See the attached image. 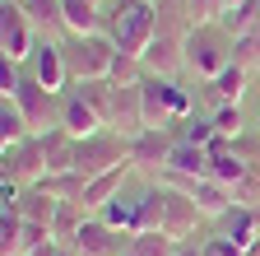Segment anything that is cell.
Here are the masks:
<instances>
[{
  "instance_id": "6da1fadb",
  "label": "cell",
  "mask_w": 260,
  "mask_h": 256,
  "mask_svg": "<svg viewBox=\"0 0 260 256\" xmlns=\"http://www.w3.org/2000/svg\"><path fill=\"white\" fill-rule=\"evenodd\" d=\"M200 223H205V214L195 210V201L172 191V186H162V182H153L140 196V233H162L177 247H186Z\"/></svg>"
},
{
  "instance_id": "7a4b0ae2",
  "label": "cell",
  "mask_w": 260,
  "mask_h": 256,
  "mask_svg": "<svg viewBox=\"0 0 260 256\" xmlns=\"http://www.w3.org/2000/svg\"><path fill=\"white\" fill-rule=\"evenodd\" d=\"M103 33L116 42V51L144 61V51H149V42L158 33V5L153 0H116V5L107 10V28Z\"/></svg>"
},
{
  "instance_id": "3957f363",
  "label": "cell",
  "mask_w": 260,
  "mask_h": 256,
  "mask_svg": "<svg viewBox=\"0 0 260 256\" xmlns=\"http://www.w3.org/2000/svg\"><path fill=\"white\" fill-rule=\"evenodd\" d=\"M140 103H144V126H149V131H172V126H186V121L195 117L190 93H186L177 79L144 75V79H140Z\"/></svg>"
},
{
  "instance_id": "277c9868",
  "label": "cell",
  "mask_w": 260,
  "mask_h": 256,
  "mask_svg": "<svg viewBox=\"0 0 260 256\" xmlns=\"http://www.w3.org/2000/svg\"><path fill=\"white\" fill-rule=\"evenodd\" d=\"M233 33H228L223 23H195L190 38H186V75L195 79H218L228 66H233Z\"/></svg>"
},
{
  "instance_id": "5b68a950",
  "label": "cell",
  "mask_w": 260,
  "mask_h": 256,
  "mask_svg": "<svg viewBox=\"0 0 260 256\" xmlns=\"http://www.w3.org/2000/svg\"><path fill=\"white\" fill-rule=\"evenodd\" d=\"M65 66H70V79H107L116 66V42L107 33H93V38H65Z\"/></svg>"
},
{
  "instance_id": "8992f818",
  "label": "cell",
  "mask_w": 260,
  "mask_h": 256,
  "mask_svg": "<svg viewBox=\"0 0 260 256\" xmlns=\"http://www.w3.org/2000/svg\"><path fill=\"white\" fill-rule=\"evenodd\" d=\"M38 28H32L28 10L14 5V0H0V61H14V66H23V61H32V51H38Z\"/></svg>"
},
{
  "instance_id": "52a82bcc",
  "label": "cell",
  "mask_w": 260,
  "mask_h": 256,
  "mask_svg": "<svg viewBox=\"0 0 260 256\" xmlns=\"http://www.w3.org/2000/svg\"><path fill=\"white\" fill-rule=\"evenodd\" d=\"M121 163H130V140H125V135H116V131H98V135L79 140L75 173H84V177H103V173H112V168H121Z\"/></svg>"
},
{
  "instance_id": "ba28073f",
  "label": "cell",
  "mask_w": 260,
  "mask_h": 256,
  "mask_svg": "<svg viewBox=\"0 0 260 256\" xmlns=\"http://www.w3.org/2000/svg\"><path fill=\"white\" fill-rule=\"evenodd\" d=\"M10 103L23 112V121H28L32 135H47V131H56V126H60V103H56V93H47L32 75L19 79V89H14Z\"/></svg>"
},
{
  "instance_id": "9c48e42d",
  "label": "cell",
  "mask_w": 260,
  "mask_h": 256,
  "mask_svg": "<svg viewBox=\"0 0 260 256\" xmlns=\"http://www.w3.org/2000/svg\"><path fill=\"white\" fill-rule=\"evenodd\" d=\"M0 177L14 182L19 191L42 186V182H47V154H42V140L28 135V140L14 145V149H0Z\"/></svg>"
},
{
  "instance_id": "30bf717a",
  "label": "cell",
  "mask_w": 260,
  "mask_h": 256,
  "mask_svg": "<svg viewBox=\"0 0 260 256\" xmlns=\"http://www.w3.org/2000/svg\"><path fill=\"white\" fill-rule=\"evenodd\" d=\"M172 149H177V135H172V131H144V135L130 140V168H135V173L153 186L162 173H168Z\"/></svg>"
},
{
  "instance_id": "8fae6325",
  "label": "cell",
  "mask_w": 260,
  "mask_h": 256,
  "mask_svg": "<svg viewBox=\"0 0 260 256\" xmlns=\"http://www.w3.org/2000/svg\"><path fill=\"white\" fill-rule=\"evenodd\" d=\"M32 79H38L47 93H65V84H75L70 79V66H65V51H60V42H38V51H32Z\"/></svg>"
},
{
  "instance_id": "7c38bea8",
  "label": "cell",
  "mask_w": 260,
  "mask_h": 256,
  "mask_svg": "<svg viewBox=\"0 0 260 256\" xmlns=\"http://www.w3.org/2000/svg\"><path fill=\"white\" fill-rule=\"evenodd\" d=\"M79 256H121L125 247H130V233H116L112 223H103V219H88L84 229H79Z\"/></svg>"
},
{
  "instance_id": "4fadbf2b",
  "label": "cell",
  "mask_w": 260,
  "mask_h": 256,
  "mask_svg": "<svg viewBox=\"0 0 260 256\" xmlns=\"http://www.w3.org/2000/svg\"><path fill=\"white\" fill-rule=\"evenodd\" d=\"M107 28L103 0H65V38H93Z\"/></svg>"
},
{
  "instance_id": "5bb4252c",
  "label": "cell",
  "mask_w": 260,
  "mask_h": 256,
  "mask_svg": "<svg viewBox=\"0 0 260 256\" xmlns=\"http://www.w3.org/2000/svg\"><path fill=\"white\" fill-rule=\"evenodd\" d=\"M130 173H135V168H130V163H121V168H112V173H103V177H88V186H84V210L88 214H98V210H107L116 196H121V186H125V177Z\"/></svg>"
},
{
  "instance_id": "9a60e30c",
  "label": "cell",
  "mask_w": 260,
  "mask_h": 256,
  "mask_svg": "<svg viewBox=\"0 0 260 256\" xmlns=\"http://www.w3.org/2000/svg\"><path fill=\"white\" fill-rule=\"evenodd\" d=\"M60 126H65L75 140H88V135H98V131H107V121L98 117V112L79 98V93H70V98L60 103Z\"/></svg>"
},
{
  "instance_id": "2e32d148",
  "label": "cell",
  "mask_w": 260,
  "mask_h": 256,
  "mask_svg": "<svg viewBox=\"0 0 260 256\" xmlns=\"http://www.w3.org/2000/svg\"><path fill=\"white\" fill-rule=\"evenodd\" d=\"M42 140V154H47V173H75V154H79V140L65 131V126H56V131L38 135Z\"/></svg>"
},
{
  "instance_id": "e0dca14e",
  "label": "cell",
  "mask_w": 260,
  "mask_h": 256,
  "mask_svg": "<svg viewBox=\"0 0 260 256\" xmlns=\"http://www.w3.org/2000/svg\"><path fill=\"white\" fill-rule=\"evenodd\" d=\"M23 10H28L32 28H38L47 42L65 38V0H23Z\"/></svg>"
},
{
  "instance_id": "ac0fdd59",
  "label": "cell",
  "mask_w": 260,
  "mask_h": 256,
  "mask_svg": "<svg viewBox=\"0 0 260 256\" xmlns=\"http://www.w3.org/2000/svg\"><path fill=\"white\" fill-rule=\"evenodd\" d=\"M255 79L246 75V70H237V66H228L218 79H209L205 89H209V98L218 103V107H242V98H246V89H251Z\"/></svg>"
},
{
  "instance_id": "d6986e66",
  "label": "cell",
  "mask_w": 260,
  "mask_h": 256,
  "mask_svg": "<svg viewBox=\"0 0 260 256\" xmlns=\"http://www.w3.org/2000/svg\"><path fill=\"white\" fill-rule=\"evenodd\" d=\"M223 238H233L237 247H251V242H260V210L233 205V210L223 214Z\"/></svg>"
},
{
  "instance_id": "ffe728a7",
  "label": "cell",
  "mask_w": 260,
  "mask_h": 256,
  "mask_svg": "<svg viewBox=\"0 0 260 256\" xmlns=\"http://www.w3.org/2000/svg\"><path fill=\"white\" fill-rule=\"evenodd\" d=\"M19 219L23 223H47V229H51V219H56V210H60V201L56 196H47V191L42 186H28L23 191V196H19Z\"/></svg>"
},
{
  "instance_id": "44dd1931",
  "label": "cell",
  "mask_w": 260,
  "mask_h": 256,
  "mask_svg": "<svg viewBox=\"0 0 260 256\" xmlns=\"http://www.w3.org/2000/svg\"><path fill=\"white\" fill-rule=\"evenodd\" d=\"M88 219H93V214H88L79 201L60 205V210H56V219H51V238H56L60 247H75V242H79V229H84Z\"/></svg>"
},
{
  "instance_id": "7402d4cb",
  "label": "cell",
  "mask_w": 260,
  "mask_h": 256,
  "mask_svg": "<svg viewBox=\"0 0 260 256\" xmlns=\"http://www.w3.org/2000/svg\"><path fill=\"white\" fill-rule=\"evenodd\" d=\"M168 173H181V177H209V149L190 145V140H177Z\"/></svg>"
},
{
  "instance_id": "603a6c76",
  "label": "cell",
  "mask_w": 260,
  "mask_h": 256,
  "mask_svg": "<svg viewBox=\"0 0 260 256\" xmlns=\"http://www.w3.org/2000/svg\"><path fill=\"white\" fill-rule=\"evenodd\" d=\"M75 93H79V98L103 117V121H112V107H116V84H112V79H79Z\"/></svg>"
},
{
  "instance_id": "cb8c5ba5",
  "label": "cell",
  "mask_w": 260,
  "mask_h": 256,
  "mask_svg": "<svg viewBox=\"0 0 260 256\" xmlns=\"http://www.w3.org/2000/svg\"><path fill=\"white\" fill-rule=\"evenodd\" d=\"M98 219L112 223L116 233H130V238H135V233H140V201H121V196H116L107 210H98Z\"/></svg>"
},
{
  "instance_id": "d4e9b609",
  "label": "cell",
  "mask_w": 260,
  "mask_h": 256,
  "mask_svg": "<svg viewBox=\"0 0 260 256\" xmlns=\"http://www.w3.org/2000/svg\"><path fill=\"white\" fill-rule=\"evenodd\" d=\"M84 186H88L84 173H47V182H42V191H47V196H56L60 205L84 201Z\"/></svg>"
},
{
  "instance_id": "484cf974",
  "label": "cell",
  "mask_w": 260,
  "mask_h": 256,
  "mask_svg": "<svg viewBox=\"0 0 260 256\" xmlns=\"http://www.w3.org/2000/svg\"><path fill=\"white\" fill-rule=\"evenodd\" d=\"M32 131H28V121H23V112L14 107V103H0V149H14V145H23Z\"/></svg>"
},
{
  "instance_id": "4316f807",
  "label": "cell",
  "mask_w": 260,
  "mask_h": 256,
  "mask_svg": "<svg viewBox=\"0 0 260 256\" xmlns=\"http://www.w3.org/2000/svg\"><path fill=\"white\" fill-rule=\"evenodd\" d=\"M121 256H177V242L162 238V233H135Z\"/></svg>"
},
{
  "instance_id": "83f0119b",
  "label": "cell",
  "mask_w": 260,
  "mask_h": 256,
  "mask_svg": "<svg viewBox=\"0 0 260 256\" xmlns=\"http://www.w3.org/2000/svg\"><path fill=\"white\" fill-rule=\"evenodd\" d=\"M233 66L246 70L251 79H260V33H246L233 42Z\"/></svg>"
},
{
  "instance_id": "f1b7e54d",
  "label": "cell",
  "mask_w": 260,
  "mask_h": 256,
  "mask_svg": "<svg viewBox=\"0 0 260 256\" xmlns=\"http://www.w3.org/2000/svg\"><path fill=\"white\" fill-rule=\"evenodd\" d=\"M214 131L228 135V140L246 135V117H242V107H214Z\"/></svg>"
},
{
  "instance_id": "f546056e",
  "label": "cell",
  "mask_w": 260,
  "mask_h": 256,
  "mask_svg": "<svg viewBox=\"0 0 260 256\" xmlns=\"http://www.w3.org/2000/svg\"><path fill=\"white\" fill-rule=\"evenodd\" d=\"M177 140H190V145L209 149V145L218 140V131H214V117H190V121H186V131H181Z\"/></svg>"
},
{
  "instance_id": "4dcf8cb0",
  "label": "cell",
  "mask_w": 260,
  "mask_h": 256,
  "mask_svg": "<svg viewBox=\"0 0 260 256\" xmlns=\"http://www.w3.org/2000/svg\"><path fill=\"white\" fill-rule=\"evenodd\" d=\"M186 10H190V23H223L228 0H186Z\"/></svg>"
},
{
  "instance_id": "1f68e13d",
  "label": "cell",
  "mask_w": 260,
  "mask_h": 256,
  "mask_svg": "<svg viewBox=\"0 0 260 256\" xmlns=\"http://www.w3.org/2000/svg\"><path fill=\"white\" fill-rule=\"evenodd\" d=\"M19 79H23V70L14 66V61H0V103H10V98H14Z\"/></svg>"
},
{
  "instance_id": "d6a6232c",
  "label": "cell",
  "mask_w": 260,
  "mask_h": 256,
  "mask_svg": "<svg viewBox=\"0 0 260 256\" xmlns=\"http://www.w3.org/2000/svg\"><path fill=\"white\" fill-rule=\"evenodd\" d=\"M200 251H205V256H242L246 247H237L233 238H223V233H218V238H209V242H205Z\"/></svg>"
},
{
  "instance_id": "836d02e7",
  "label": "cell",
  "mask_w": 260,
  "mask_h": 256,
  "mask_svg": "<svg viewBox=\"0 0 260 256\" xmlns=\"http://www.w3.org/2000/svg\"><path fill=\"white\" fill-rule=\"evenodd\" d=\"M177 256H205V251H200V247H190V242H186V247H177Z\"/></svg>"
},
{
  "instance_id": "e575fe53",
  "label": "cell",
  "mask_w": 260,
  "mask_h": 256,
  "mask_svg": "<svg viewBox=\"0 0 260 256\" xmlns=\"http://www.w3.org/2000/svg\"><path fill=\"white\" fill-rule=\"evenodd\" d=\"M237 5H246V0H228V10H237Z\"/></svg>"
},
{
  "instance_id": "d590c367",
  "label": "cell",
  "mask_w": 260,
  "mask_h": 256,
  "mask_svg": "<svg viewBox=\"0 0 260 256\" xmlns=\"http://www.w3.org/2000/svg\"><path fill=\"white\" fill-rule=\"evenodd\" d=\"M153 5H168V0H153Z\"/></svg>"
},
{
  "instance_id": "8d00e7d4",
  "label": "cell",
  "mask_w": 260,
  "mask_h": 256,
  "mask_svg": "<svg viewBox=\"0 0 260 256\" xmlns=\"http://www.w3.org/2000/svg\"><path fill=\"white\" fill-rule=\"evenodd\" d=\"M14 5H23V0H14Z\"/></svg>"
}]
</instances>
